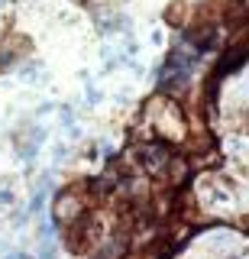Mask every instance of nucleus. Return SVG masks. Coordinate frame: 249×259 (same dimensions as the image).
Wrapping results in <instances>:
<instances>
[{
  "label": "nucleus",
  "instance_id": "0eeeda50",
  "mask_svg": "<svg viewBox=\"0 0 249 259\" xmlns=\"http://www.w3.org/2000/svg\"><path fill=\"white\" fill-rule=\"evenodd\" d=\"M149 42H152V46H162V29H152V36H149Z\"/></svg>",
  "mask_w": 249,
  "mask_h": 259
},
{
  "label": "nucleus",
  "instance_id": "7ed1b4c3",
  "mask_svg": "<svg viewBox=\"0 0 249 259\" xmlns=\"http://www.w3.org/2000/svg\"><path fill=\"white\" fill-rule=\"evenodd\" d=\"M17 207V191L10 188V185H0V214L4 210H13Z\"/></svg>",
  "mask_w": 249,
  "mask_h": 259
},
{
  "label": "nucleus",
  "instance_id": "20e7f679",
  "mask_svg": "<svg viewBox=\"0 0 249 259\" xmlns=\"http://www.w3.org/2000/svg\"><path fill=\"white\" fill-rule=\"evenodd\" d=\"M36 259H59V243H55V240H42L36 246Z\"/></svg>",
  "mask_w": 249,
  "mask_h": 259
},
{
  "label": "nucleus",
  "instance_id": "39448f33",
  "mask_svg": "<svg viewBox=\"0 0 249 259\" xmlns=\"http://www.w3.org/2000/svg\"><path fill=\"white\" fill-rule=\"evenodd\" d=\"M101 101H104V94L91 84V81H87V84H84V104H87V107H97Z\"/></svg>",
  "mask_w": 249,
  "mask_h": 259
},
{
  "label": "nucleus",
  "instance_id": "f257e3e1",
  "mask_svg": "<svg viewBox=\"0 0 249 259\" xmlns=\"http://www.w3.org/2000/svg\"><path fill=\"white\" fill-rule=\"evenodd\" d=\"M87 210H91V182H71L55 191L49 204V217L55 221V227H68L78 217H84Z\"/></svg>",
  "mask_w": 249,
  "mask_h": 259
},
{
  "label": "nucleus",
  "instance_id": "f03ea898",
  "mask_svg": "<svg viewBox=\"0 0 249 259\" xmlns=\"http://www.w3.org/2000/svg\"><path fill=\"white\" fill-rule=\"evenodd\" d=\"M172 146L162 143V140H149L142 146H136V162H139V172H146L149 178H156V182H162L165 175V165L168 159H172Z\"/></svg>",
  "mask_w": 249,
  "mask_h": 259
},
{
  "label": "nucleus",
  "instance_id": "6e6552de",
  "mask_svg": "<svg viewBox=\"0 0 249 259\" xmlns=\"http://www.w3.org/2000/svg\"><path fill=\"white\" fill-rule=\"evenodd\" d=\"M7 68V59H4V49H0V71Z\"/></svg>",
  "mask_w": 249,
  "mask_h": 259
},
{
  "label": "nucleus",
  "instance_id": "423d86ee",
  "mask_svg": "<svg viewBox=\"0 0 249 259\" xmlns=\"http://www.w3.org/2000/svg\"><path fill=\"white\" fill-rule=\"evenodd\" d=\"M68 159H71V146H68V143H59V146L52 149V162L59 165V162H68Z\"/></svg>",
  "mask_w": 249,
  "mask_h": 259
}]
</instances>
